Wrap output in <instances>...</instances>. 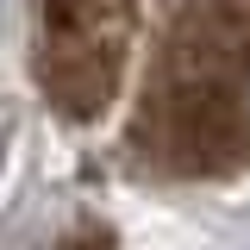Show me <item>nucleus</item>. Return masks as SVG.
<instances>
[{
    "label": "nucleus",
    "instance_id": "nucleus-1",
    "mask_svg": "<svg viewBox=\"0 0 250 250\" xmlns=\"http://www.w3.org/2000/svg\"><path fill=\"white\" fill-rule=\"evenodd\" d=\"M238 113H244V131H250V75H244V88H238Z\"/></svg>",
    "mask_w": 250,
    "mask_h": 250
}]
</instances>
